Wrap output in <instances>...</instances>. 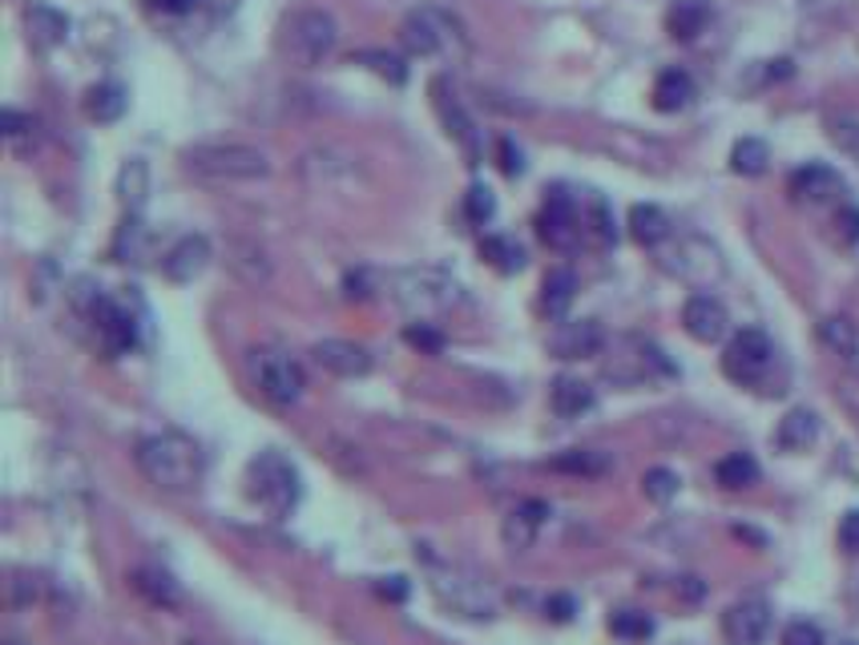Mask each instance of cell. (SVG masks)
<instances>
[{"mask_svg":"<svg viewBox=\"0 0 859 645\" xmlns=\"http://www.w3.org/2000/svg\"><path fill=\"white\" fill-rule=\"evenodd\" d=\"M432 97H436V114H440V121L448 126V133L460 141V150H464L469 165H476L481 162V138H476V126H472V118L457 101V94L448 89V82H432Z\"/></svg>","mask_w":859,"mask_h":645,"instance_id":"cell-13","label":"cell"},{"mask_svg":"<svg viewBox=\"0 0 859 645\" xmlns=\"http://www.w3.org/2000/svg\"><path fill=\"white\" fill-rule=\"evenodd\" d=\"M133 589L142 593L150 605H158V610H178V601H182V593H178V581L165 569H158V565H138L130 573Z\"/></svg>","mask_w":859,"mask_h":645,"instance_id":"cell-21","label":"cell"},{"mask_svg":"<svg viewBox=\"0 0 859 645\" xmlns=\"http://www.w3.org/2000/svg\"><path fill=\"white\" fill-rule=\"evenodd\" d=\"M545 617L557 625H566L577 617V598H569V593H554V598H545Z\"/></svg>","mask_w":859,"mask_h":645,"instance_id":"cell-43","label":"cell"},{"mask_svg":"<svg viewBox=\"0 0 859 645\" xmlns=\"http://www.w3.org/2000/svg\"><path fill=\"white\" fill-rule=\"evenodd\" d=\"M819 340H824L827 352L839 355L844 364H856L859 359V331L851 319H844V315L824 319V323H819Z\"/></svg>","mask_w":859,"mask_h":645,"instance_id":"cell-30","label":"cell"},{"mask_svg":"<svg viewBox=\"0 0 859 645\" xmlns=\"http://www.w3.org/2000/svg\"><path fill=\"white\" fill-rule=\"evenodd\" d=\"M537 235H541L545 247L554 250H573L586 235V214L577 211L573 194L557 186L549 190V198H545L541 214H537Z\"/></svg>","mask_w":859,"mask_h":645,"instance_id":"cell-10","label":"cell"},{"mask_svg":"<svg viewBox=\"0 0 859 645\" xmlns=\"http://www.w3.org/2000/svg\"><path fill=\"white\" fill-rule=\"evenodd\" d=\"M206 267H211V243L202 235L178 238L162 258V270L170 282H194Z\"/></svg>","mask_w":859,"mask_h":645,"instance_id":"cell-17","label":"cell"},{"mask_svg":"<svg viewBox=\"0 0 859 645\" xmlns=\"http://www.w3.org/2000/svg\"><path fill=\"white\" fill-rule=\"evenodd\" d=\"M186 645H202V642H186Z\"/></svg>","mask_w":859,"mask_h":645,"instance_id":"cell-52","label":"cell"},{"mask_svg":"<svg viewBox=\"0 0 859 645\" xmlns=\"http://www.w3.org/2000/svg\"><path fill=\"white\" fill-rule=\"evenodd\" d=\"M182 162L194 178L206 182H255V178L271 174L267 153L255 146H238V141H214V146H190Z\"/></svg>","mask_w":859,"mask_h":645,"instance_id":"cell-3","label":"cell"},{"mask_svg":"<svg viewBox=\"0 0 859 645\" xmlns=\"http://www.w3.org/2000/svg\"><path fill=\"white\" fill-rule=\"evenodd\" d=\"M678 488H683V481H678V472H670V469H649L646 476H642V493H646L654 505H670L674 496H678Z\"/></svg>","mask_w":859,"mask_h":645,"instance_id":"cell-37","label":"cell"},{"mask_svg":"<svg viewBox=\"0 0 859 645\" xmlns=\"http://www.w3.org/2000/svg\"><path fill=\"white\" fill-rule=\"evenodd\" d=\"M573 294H577V279H573V270H549L545 275V294H541V307L549 311L554 319H561L569 311V303H573Z\"/></svg>","mask_w":859,"mask_h":645,"instance_id":"cell-35","label":"cell"},{"mask_svg":"<svg viewBox=\"0 0 859 645\" xmlns=\"http://www.w3.org/2000/svg\"><path fill=\"white\" fill-rule=\"evenodd\" d=\"M610 634L618 642H649L654 637V617L642 610H618L610 617Z\"/></svg>","mask_w":859,"mask_h":645,"instance_id":"cell-36","label":"cell"},{"mask_svg":"<svg viewBox=\"0 0 859 645\" xmlns=\"http://www.w3.org/2000/svg\"><path fill=\"white\" fill-rule=\"evenodd\" d=\"M844 645H856V642H844Z\"/></svg>","mask_w":859,"mask_h":645,"instance_id":"cell-53","label":"cell"},{"mask_svg":"<svg viewBox=\"0 0 859 645\" xmlns=\"http://www.w3.org/2000/svg\"><path fill=\"white\" fill-rule=\"evenodd\" d=\"M481 255H484V262L493 270H501V275H517V270L525 267V247L508 235H488L481 243Z\"/></svg>","mask_w":859,"mask_h":645,"instance_id":"cell-33","label":"cell"},{"mask_svg":"<svg viewBox=\"0 0 859 645\" xmlns=\"http://www.w3.org/2000/svg\"><path fill=\"white\" fill-rule=\"evenodd\" d=\"M150 9H162V12H194L198 9V0H150Z\"/></svg>","mask_w":859,"mask_h":645,"instance_id":"cell-50","label":"cell"},{"mask_svg":"<svg viewBox=\"0 0 859 645\" xmlns=\"http://www.w3.org/2000/svg\"><path fill=\"white\" fill-rule=\"evenodd\" d=\"M464 214H469L472 223L484 226L488 218L496 214V198H493V190L488 186H472L469 194H464Z\"/></svg>","mask_w":859,"mask_h":645,"instance_id":"cell-40","label":"cell"},{"mask_svg":"<svg viewBox=\"0 0 859 645\" xmlns=\"http://www.w3.org/2000/svg\"><path fill=\"white\" fill-rule=\"evenodd\" d=\"M678 589H683L690 601H702V593H707V585H702L698 577H683V581H678Z\"/></svg>","mask_w":859,"mask_h":645,"instance_id":"cell-51","label":"cell"},{"mask_svg":"<svg viewBox=\"0 0 859 645\" xmlns=\"http://www.w3.org/2000/svg\"><path fill=\"white\" fill-rule=\"evenodd\" d=\"M815 440H819V416H815L812 408H795L779 420L775 444L783 448V452H807Z\"/></svg>","mask_w":859,"mask_h":645,"instance_id":"cell-22","label":"cell"},{"mask_svg":"<svg viewBox=\"0 0 859 645\" xmlns=\"http://www.w3.org/2000/svg\"><path fill=\"white\" fill-rule=\"evenodd\" d=\"M683 327L690 340L698 343H718L722 335H727L730 327V315H727V307L718 303L715 294H690L683 307Z\"/></svg>","mask_w":859,"mask_h":645,"instance_id":"cell-14","label":"cell"},{"mask_svg":"<svg viewBox=\"0 0 859 645\" xmlns=\"http://www.w3.org/2000/svg\"><path fill=\"white\" fill-rule=\"evenodd\" d=\"M836 238H839V243H859V211H856V206H839Z\"/></svg>","mask_w":859,"mask_h":645,"instance_id":"cell-46","label":"cell"},{"mask_svg":"<svg viewBox=\"0 0 859 645\" xmlns=\"http://www.w3.org/2000/svg\"><path fill=\"white\" fill-rule=\"evenodd\" d=\"M501 170H505L508 178L525 174V153H520V146L513 138H501Z\"/></svg>","mask_w":859,"mask_h":645,"instance_id":"cell-45","label":"cell"},{"mask_svg":"<svg viewBox=\"0 0 859 645\" xmlns=\"http://www.w3.org/2000/svg\"><path fill=\"white\" fill-rule=\"evenodd\" d=\"M775 367H779V352L766 331L742 327L730 335L727 352H722V372H727V379H734L739 387H751V391H763V387L771 384V376H775ZM766 391H771V387H766Z\"/></svg>","mask_w":859,"mask_h":645,"instance_id":"cell-4","label":"cell"},{"mask_svg":"<svg viewBox=\"0 0 859 645\" xmlns=\"http://www.w3.org/2000/svg\"><path fill=\"white\" fill-rule=\"evenodd\" d=\"M355 61H364L367 69L379 73V77H384V82H391V85H404V82H408V69H404V61H400V57H391V53H384V49H364V53H359Z\"/></svg>","mask_w":859,"mask_h":645,"instance_id":"cell-39","label":"cell"},{"mask_svg":"<svg viewBox=\"0 0 859 645\" xmlns=\"http://www.w3.org/2000/svg\"><path fill=\"white\" fill-rule=\"evenodd\" d=\"M379 598L404 601L408 598V581H404V577H384V581H379Z\"/></svg>","mask_w":859,"mask_h":645,"instance_id":"cell-49","label":"cell"},{"mask_svg":"<svg viewBox=\"0 0 859 645\" xmlns=\"http://www.w3.org/2000/svg\"><path fill=\"white\" fill-rule=\"evenodd\" d=\"M335 41H340V29H335V17L323 9H303L294 12L291 21L283 24V49L287 57L299 61V65H319L335 53Z\"/></svg>","mask_w":859,"mask_h":645,"instance_id":"cell-6","label":"cell"},{"mask_svg":"<svg viewBox=\"0 0 859 645\" xmlns=\"http://www.w3.org/2000/svg\"><path fill=\"white\" fill-rule=\"evenodd\" d=\"M601 343H605V335H601L598 323H593V319H577V323H561V327L554 331L549 352H554L557 359H593V355L601 352Z\"/></svg>","mask_w":859,"mask_h":645,"instance_id":"cell-18","label":"cell"},{"mask_svg":"<svg viewBox=\"0 0 859 645\" xmlns=\"http://www.w3.org/2000/svg\"><path fill=\"white\" fill-rule=\"evenodd\" d=\"M630 235H634V243H642V247H662L666 238H670V218H666V211H658V206H649V202H642V206H634L630 211Z\"/></svg>","mask_w":859,"mask_h":645,"instance_id":"cell-29","label":"cell"},{"mask_svg":"<svg viewBox=\"0 0 859 645\" xmlns=\"http://www.w3.org/2000/svg\"><path fill=\"white\" fill-rule=\"evenodd\" d=\"M707 24H710L707 0H674L670 12H666V29H670L674 41H695Z\"/></svg>","mask_w":859,"mask_h":645,"instance_id":"cell-26","label":"cell"},{"mask_svg":"<svg viewBox=\"0 0 859 645\" xmlns=\"http://www.w3.org/2000/svg\"><path fill=\"white\" fill-rule=\"evenodd\" d=\"M255 384H259V391L271 399L275 408H291V404H299L307 387L303 364L287 352L262 347V352H255Z\"/></svg>","mask_w":859,"mask_h":645,"instance_id":"cell-8","label":"cell"},{"mask_svg":"<svg viewBox=\"0 0 859 645\" xmlns=\"http://www.w3.org/2000/svg\"><path fill=\"white\" fill-rule=\"evenodd\" d=\"M82 307H85V319L97 327V340L106 343L109 355H126L138 347V323H133L130 311L121 303H114L109 294L94 291Z\"/></svg>","mask_w":859,"mask_h":645,"instance_id":"cell-11","label":"cell"},{"mask_svg":"<svg viewBox=\"0 0 859 645\" xmlns=\"http://www.w3.org/2000/svg\"><path fill=\"white\" fill-rule=\"evenodd\" d=\"M783 645H824V630L815 622H791L783 630Z\"/></svg>","mask_w":859,"mask_h":645,"instance_id":"cell-42","label":"cell"},{"mask_svg":"<svg viewBox=\"0 0 859 645\" xmlns=\"http://www.w3.org/2000/svg\"><path fill=\"white\" fill-rule=\"evenodd\" d=\"M0 126H4V138H21L24 129H33V121L21 118L17 109H4V114H0Z\"/></svg>","mask_w":859,"mask_h":645,"instance_id":"cell-48","label":"cell"},{"mask_svg":"<svg viewBox=\"0 0 859 645\" xmlns=\"http://www.w3.org/2000/svg\"><path fill=\"white\" fill-rule=\"evenodd\" d=\"M391 294L396 303L416 311V315H432V311H448L460 299V287L448 279L444 270H400L391 275Z\"/></svg>","mask_w":859,"mask_h":645,"instance_id":"cell-7","label":"cell"},{"mask_svg":"<svg viewBox=\"0 0 859 645\" xmlns=\"http://www.w3.org/2000/svg\"><path fill=\"white\" fill-rule=\"evenodd\" d=\"M549 469L566 472V476H605L613 469V460L605 452H593V448H569V452L549 460Z\"/></svg>","mask_w":859,"mask_h":645,"instance_id":"cell-32","label":"cell"},{"mask_svg":"<svg viewBox=\"0 0 859 645\" xmlns=\"http://www.w3.org/2000/svg\"><path fill=\"white\" fill-rule=\"evenodd\" d=\"M138 469L146 472V481L165 493H194L206 476V456L190 436L153 432L138 440Z\"/></svg>","mask_w":859,"mask_h":645,"instance_id":"cell-1","label":"cell"},{"mask_svg":"<svg viewBox=\"0 0 859 645\" xmlns=\"http://www.w3.org/2000/svg\"><path fill=\"white\" fill-rule=\"evenodd\" d=\"M404 340L412 343L416 352H425V355H440V352H444V335H440L432 323H408Z\"/></svg>","mask_w":859,"mask_h":645,"instance_id":"cell-41","label":"cell"},{"mask_svg":"<svg viewBox=\"0 0 859 645\" xmlns=\"http://www.w3.org/2000/svg\"><path fill=\"white\" fill-rule=\"evenodd\" d=\"M586 230L593 235V243H598V247H613V243H618V230H613V214H610V206H605L601 198L589 202Z\"/></svg>","mask_w":859,"mask_h":645,"instance_id":"cell-38","label":"cell"},{"mask_svg":"<svg viewBox=\"0 0 859 645\" xmlns=\"http://www.w3.org/2000/svg\"><path fill=\"white\" fill-rule=\"evenodd\" d=\"M831 141H836L839 150H848L851 158H859V121H848V118L831 121Z\"/></svg>","mask_w":859,"mask_h":645,"instance_id":"cell-44","label":"cell"},{"mask_svg":"<svg viewBox=\"0 0 859 645\" xmlns=\"http://www.w3.org/2000/svg\"><path fill=\"white\" fill-rule=\"evenodd\" d=\"M549 404H554V411L561 420H577V416H586V411L598 404V396H593V387H589L586 379L561 376V379H554Z\"/></svg>","mask_w":859,"mask_h":645,"instance_id":"cell-23","label":"cell"},{"mask_svg":"<svg viewBox=\"0 0 859 645\" xmlns=\"http://www.w3.org/2000/svg\"><path fill=\"white\" fill-rule=\"evenodd\" d=\"M549 520V505L545 501H525V505H517L513 513L505 516V545L513 552H525L537 540V533H541V525Z\"/></svg>","mask_w":859,"mask_h":645,"instance_id":"cell-19","label":"cell"},{"mask_svg":"<svg viewBox=\"0 0 859 645\" xmlns=\"http://www.w3.org/2000/svg\"><path fill=\"white\" fill-rule=\"evenodd\" d=\"M400 36H404V45H408V53H420V57L440 53V57L460 61L469 53V36H464L460 21L457 17H448L444 9H432V4L408 12Z\"/></svg>","mask_w":859,"mask_h":645,"instance_id":"cell-5","label":"cell"},{"mask_svg":"<svg viewBox=\"0 0 859 645\" xmlns=\"http://www.w3.org/2000/svg\"><path fill=\"white\" fill-rule=\"evenodd\" d=\"M150 250H153V235L146 230V223L138 214H126V223L118 226V235H114V258L118 262H150Z\"/></svg>","mask_w":859,"mask_h":645,"instance_id":"cell-24","label":"cell"},{"mask_svg":"<svg viewBox=\"0 0 859 645\" xmlns=\"http://www.w3.org/2000/svg\"><path fill=\"white\" fill-rule=\"evenodd\" d=\"M791 198L807 202V206H824V202H836L844 194V178L824 162H812L791 174Z\"/></svg>","mask_w":859,"mask_h":645,"instance_id":"cell-15","label":"cell"},{"mask_svg":"<svg viewBox=\"0 0 859 645\" xmlns=\"http://www.w3.org/2000/svg\"><path fill=\"white\" fill-rule=\"evenodd\" d=\"M315 364L331 376H343V379H355V376H367L372 372V352L359 347L352 340H323L315 343Z\"/></svg>","mask_w":859,"mask_h":645,"instance_id":"cell-16","label":"cell"},{"mask_svg":"<svg viewBox=\"0 0 859 645\" xmlns=\"http://www.w3.org/2000/svg\"><path fill=\"white\" fill-rule=\"evenodd\" d=\"M126 106H130V97H126V85H118V82H101L85 94V114L94 121H101V126L118 121L121 114H126Z\"/></svg>","mask_w":859,"mask_h":645,"instance_id":"cell-28","label":"cell"},{"mask_svg":"<svg viewBox=\"0 0 859 645\" xmlns=\"http://www.w3.org/2000/svg\"><path fill=\"white\" fill-rule=\"evenodd\" d=\"M771 622H775L771 605L759 598H747L722 613V634H727L730 645H763L766 634H771Z\"/></svg>","mask_w":859,"mask_h":645,"instance_id":"cell-12","label":"cell"},{"mask_svg":"<svg viewBox=\"0 0 859 645\" xmlns=\"http://www.w3.org/2000/svg\"><path fill=\"white\" fill-rule=\"evenodd\" d=\"M24 29H29V41L36 49H53L69 36V17L57 12L53 4H29L24 9Z\"/></svg>","mask_w":859,"mask_h":645,"instance_id":"cell-20","label":"cell"},{"mask_svg":"<svg viewBox=\"0 0 859 645\" xmlns=\"http://www.w3.org/2000/svg\"><path fill=\"white\" fill-rule=\"evenodd\" d=\"M715 481L727 488V493H742V488H751L759 484V460L751 452H730L715 464Z\"/></svg>","mask_w":859,"mask_h":645,"instance_id":"cell-31","label":"cell"},{"mask_svg":"<svg viewBox=\"0 0 859 645\" xmlns=\"http://www.w3.org/2000/svg\"><path fill=\"white\" fill-rule=\"evenodd\" d=\"M247 493L275 520H283V516L294 513L299 496H303V476H299V469L283 452H259L247 464Z\"/></svg>","mask_w":859,"mask_h":645,"instance_id":"cell-2","label":"cell"},{"mask_svg":"<svg viewBox=\"0 0 859 645\" xmlns=\"http://www.w3.org/2000/svg\"><path fill=\"white\" fill-rule=\"evenodd\" d=\"M839 545L848 552H859V508H851V513L839 520Z\"/></svg>","mask_w":859,"mask_h":645,"instance_id":"cell-47","label":"cell"},{"mask_svg":"<svg viewBox=\"0 0 859 645\" xmlns=\"http://www.w3.org/2000/svg\"><path fill=\"white\" fill-rule=\"evenodd\" d=\"M766 162H771V150H766L763 138H742V141H734V150H730V170L742 178L766 174Z\"/></svg>","mask_w":859,"mask_h":645,"instance_id":"cell-34","label":"cell"},{"mask_svg":"<svg viewBox=\"0 0 859 645\" xmlns=\"http://www.w3.org/2000/svg\"><path fill=\"white\" fill-rule=\"evenodd\" d=\"M662 267L670 270V275H678L683 282H690V287H710V282L722 279V255H718V247L695 235L678 238V243H670V247L662 250Z\"/></svg>","mask_w":859,"mask_h":645,"instance_id":"cell-9","label":"cell"},{"mask_svg":"<svg viewBox=\"0 0 859 645\" xmlns=\"http://www.w3.org/2000/svg\"><path fill=\"white\" fill-rule=\"evenodd\" d=\"M695 101V77L686 69H666L654 82V109L658 114H678Z\"/></svg>","mask_w":859,"mask_h":645,"instance_id":"cell-25","label":"cell"},{"mask_svg":"<svg viewBox=\"0 0 859 645\" xmlns=\"http://www.w3.org/2000/svg\"><path fill=\"white\" fill-rule=\"evenodd\" d=\"M146 198H150V165L142 158H130L118 170V202L130 214H142Z\"/></svg>","mask_w":859,"mask_h":645,"instance_id":"cell-27","label":"cell"}]
</instances>
